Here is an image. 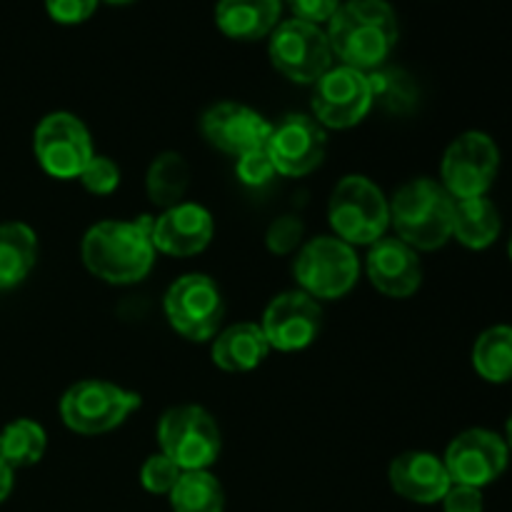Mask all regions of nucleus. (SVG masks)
Returning a JSON list of instances; mask_svg holds the SVG:
<instances>
[{
    "mask_svg": "<svg viewBox=\"0 0 512 512\" xmlns=\"http://www.w3.org/2000/svg\"><path fill=\"white\" fill-rule=\"evenodd\" d=\"M83 263L95 278L110 285L140 283L153 270V218L103 220L85 233Z\"/></svg>",
    "mask_w": 512,
    "mask_h": 512,
    "instance_id": "obj_1",
    "label": "nucleus"
},
{
    "mask_svg": "<svg viewBox=\"0 0 512 512\" xmlns=\"http://www.w3.org/2000/svg\"><path fill=\"white\" fill-rule=\"evenodd\" d=\"M325 35L340 63L365 73L388 60L398 43V18L385 0H348L330 18Z\"/></svg>",
    "mask_w": 512,
    "mask_h": 512,
    "instance_id": "obj_2",
    "label": "nucleus"
},
{
    "mask_svg": "<svg viewBox=\"0 0 512 512\" xmlns=\"http://www.w3.org/2000/svg\"><path fill=\"white\" fill-rule=\"evenodd\" d=\"M455 200L430 178H415L390 200V225L413 250H438L453 238Z\"/></svg>",
    "mask_w": 512,
    "mask_h": 512,
    "instance_id": "obj_3",
    "label": "nucleus"
},
{
    "mask_svg": "<svg viewBox=\"0 0 512 512\" xmlns=\"http://www.w3.org/2000/svg\"><path fill=\"white\" fill-rule=\"evenodd\" d=\"M328 220L348 245H373L390 228V200L365 175H345L330 195Z\"/></svg>",
    "mask_w": 512,
    "mask_h": 512,
    "instance_id": "obj_4",
    "label": "nucleus"
},
{
    "mask_svg": "<svg viewBox=\"0 0 512 512\" xmlns=\"http://www.w3.org/2000/svg\"><path fill=\"white\" fill-rule=\"evenodd\" d=\"M140 408V395L108 380H80L60 398V418L78 435H103L120 428L133 410Z\"/></svg>",
    "mask_w": 512,
    "mask_h": 512,
    "instance_id": "obj_5",
    "label": "nucleus"
},
{
    "mask_svg": "<svg viewBox=\"0 0 512 512\" xmlns=\"http://www.w3.org/2000/svg\"><path fill=\"white\" fill-rule=\"evenodd\" d=\"M360 260L353 245L333 235H320L305 243L295 258L300 290L313 300H338L358 283Z\"/></svg>",
    "mask_w": 512,
    "mask_h": 512,
    "instance_id": "obj_6",
    "label": "nucleus"
},
{
    "mask_svg": "<svg viewBox=\"0 0 512 512\" xmlns=\"http://www.w3.org/2000/svg\"><path fill=\"white\" fill-rule=\"evenodd\" d=\"M160 453L180 470H208L220 455V428L200 405L170 408L158 423Z\"/></svg>",
    "mask_w": 512,
    "mask_h": 512,
    "instance_id": "obj_7",
    "label": "nucleus"
},
{
    "mask_svg": "<svg viewBox=\"0 0 512 512\" xmlns=\"http://www.w3.org/2000/svg\"><path fill=\"white\" fill-rule=\"evenodd\" d=\"M163 310L175 333L195 343H205L218 335L225 303L213 278L203 273H188L170 285Z\"/></svg>",
    "mask_w": 512,
    "mask_h": 512,
    "instance_id": "obj_8",
    "label": "nucleus"
},
{
    "mask_svg": "<svg viewBox=\"0 0 512 512\" xmlns=\"http://www.w3.org/2000/svg\"><path fill=\"white\" fill-rule=\"evenodd\" d=\"M500 153L490 135L470 130L448 145L440 165L443 188L453 200L485 198L498 175Z\"/></svg>",
    "mask_w": 512,
    "mask_h": 512,
    "instance_id": "obj_9",
    "label": "nucleus"
},
{
    "mask_svg": "<svg viewBox=\"0 0 512 512\" xmlns=\"http://www.w3.org/2000/svg\"><path fill=\"white\" fill-rule=\"evenodd\" d=\"M35 160L40 168L58 180L80 178L85 165L93 158V140L83 120L73 113H50L38 123L33 133Z\"/></svg>",
    "mask_w": 512,
    "mask_h": 512,
    "instance_id": "obj_10",
    "label": "nucleus"
},
{
    "mask_svg": "<svg viewBox=\"0 0 512 512\" xmlns=\"http://www.w3.org/2000/svg\"><path fill=\"white\" fill-rule=\"evenodd\" d=\"M270 60L275 70L293 83H318L333 68V50L328 35L305 20H285L270 38Z\"/></svg>",
    "mask_w": 512,
    "mask_h": 512,
    "instance_id": "obj_11",
    "label": "nucleus"
},
{
    "mask_svg": "<svg viewBox=\"0 0 512 512\" xmlns=\"http://www.w3.org/2000/svg\"><path fill=\"white\" fill-rule=\"evenodd\" d=\"M373 103L375 83L363 70L338 65L315 83L313 113L323 128H353L370 113Z\"/></svg>",
    "mask_w": 512,
    "mask_h": 512,
    "instance_id": "obj_12",
    "label": "nucleus"
},
{
    "mask_svg": "<svg viewBox=\"0 0 512 512\" xmlns=\"http://www.w3.org/2000/svg\"><path fill=\"white\" fill-rule=\"evenodd\" d=\"M265 148L273 160L275 173L285 178H303L323 163L328 138H325V128L315 118L288 115L278 125H273Z\"/></svg>",
    "mask_w": 512,
    "mask_h": 512,
    "instance_id": "obj_13",
    "label": "nucleus"
},
{
    "mask_svg": "<svg viewBox=\"0 0 512 512\" xmlns=\"http://www.w3.org/2000/svg\"><path fill=\"white\" fill-rule=\"evenodd\" d=\"M443 463L455 485L485 488L508 468V445L490 430H465L448 445Z\"/></svg>",
    "mask_w": 512,
    "mask_h": 512,
    "instance_id": "obj_14",
    "label": "nucleus"
},
{
    "mask_svg": "<svg viewBox=\"0 0 512 512\" xmlns=\"http://www.w3.org/2000/svg\"><path fill=\"white\" fill-rule=\"evenodd\" d=\"M320 323H323V310L318 300L305 295L303 290H290L270 300L263 313V330L270 350L280 353H295L303 350L318 338Z\"/></svg>",
    "mask_w": 512,
    "mask_h": 512,
    "instance_id": "obj_15",
    "label": "nucleus"
},
{
    "mask_svg": "<svg viewBox=\"0 0 512 512\" xmlns=\"http://www.w3.org/2000/svg\"><path fill=\"white\" fill-rule=\"evenodd\" d=\"M200 130L213 148L240 158L250 150L263 148L268 143L273 125L248 105L225 100V103H215L205 110Z\"/></svg>",
    "mask_w": 512,
    "mask_h": 512,
    "instance_id": "obj_16",
    "label": "nucleus"
},
{
    "mask_svg": "<svg viewBox=\"0 0 512 512\" xmlns=\"http://www.w3.org/2000/svg\"><path fill=\"white\" fill-rule=\"evenodd\" d=\"M213 233V215L198 203H178L153 220L155 250L173 258L203 253L213 240Z\"/></svg>",
    "mask_w": 512,
    "mask_h": 512,
    "instance_id": "obj_17",
    "label": "nucleus"
},
{
    "mask_svg": "<svg viewBox=\"0 0 512 512\" xmlns=\"http://www.w3.org/2000/svg\"><path fill=\"white\" fill-rule=\"evenodd\" d=\"M365 270L375 290L388 298H410L423 283V265L418 250L400 238H380L370 245Z\"/></svg>",
    "mask_w": 512,
    "mask_h": 512,
    "instance_id": "obj_18",
    "label": "nucleus"
},
{
    "mask_svg": "<svg viewBox=\"0 0 512 512\" xmlns=\"http://www.w3.org/2000/svg\"><path fill=\"white\" fill-rule=\"evenodd\" d=\"M388 478L390 488L400 498L420 505L440 503L453 485L443 460L433 453H423V450H410V453L398 455L390 463Z\"/></svg>",
    "mask_w": 512,
    "mask_h": 512,
    "instance_id": "obj_19",
    "label": "nucleus"
},
{
    "mask_svg": "<svg viewBox=\"0 0 512 512\" xmlns=\"http://www.w3.org/2000/svg\"><path fill=\"white\" fill-rule=\"evenodd\" d=\"M270 353L263 330L255 323H235L220 330L213 343V363L225 373H250Z\"/></svg>",
    "mask_w": 512,
    "mask_h": 512,
    "instance_id": "obj_20",
    "label": "nucleus"
},
{
    "mask_svg": "<svg viewBox=\"0 0 512 512\" xmlns=\"http://www.w3.org/2000/svg\"><path fill=\"white\" fill-rule=\"evenodd\" d=\"M280 20V0H218L215 23L233 40H258L273 33Z\"/></svg>",
    "mask_w": 512,
    "mask_h": 512,
    "instance_id": "obj_21",
    "label": "nucleus"
},
{
    "mask_svg": "<svg viewBox=\"0 0 512 512\" xmlns=\"http://www.w3.org/2000/svg\"><path fill=\"white\" fill-rule=\"evenodd\" d=\"M38 260V238L25 223H0V290L23 283Z\"/></svg>",
    "mask_w": 512,
    "mask_h": 512,
    "instance_id": "obj_22",
    "label": "nucleus"
},
{
    "mask_svg": "<svg viewBox=\"0 0 512 512\" xmlns=\"http://www.w3.org/2000/svg\"><path fill=\"white\" fill-rule=\"evenodd\" d=\"M498 235L500 215L488 198L455 200L453 238H458L465 248L483 250L493 245Z\"/></svg>",
    "mask_w": 512,
    "mask_h": 512,
    "instance_id": "obj_23",
    "label": "nucleus"
},
{
    "mask_svg": "<svg viewBox=\"0 0 512 512\" xmlns=\"http://www.w3.org/2000/svg\"><path fill=\"white\" fill-rule=\"evenodd\" d=\"M173 512H223V485L208 470H185L168 493Z\"/></svg>",
    "mask_w": 512,
    "mask_h": 512,
    "instance_id": "obj_24",
    "label": "nucleus"
},
{
    "mask_svg": "<svg viewBox=\"0 0 512 512\" xmlns=\"http://www.w3.org/2000/svg\"><path fill=\"white\" fill-rule=\"evenodd\" d=\"M190 185V170L183 155L178 153H160L150 163L148 175H145V190L148 198L160 208H173L183 203Z\"/></svg>",
    "mask_w": 512,
    "mask_h": 512,
    "instance_id": "obj_25",
    "label": "nucleus"
},
{
    "mask_svg": "<svg viewBox=\"0 0 512 512\" xmlns=\"http://www.w3.org/2000/svg\"><path fill=\"white\" fill-rule=\"evenodd\" d=\"M48 448L43 425L30 418H18L0 430V458L13 470L38 463Z\"/></svg>",
    "mask_w": 512,
    "mask_h": 512,
    "instance_id": "obj_26",
    "label": "nucleus"
},
{
    "mask_svg": "<svg viewBox=\"0 0 512 512\" xmlns=\"http://www.w3.org/2000/svg\"><path fill=\"white\" fill-rule=\"evenodd\" d=\"M473 365L478 375L488 383H508L512 380V328L495 325L485 330L473 348Z\"/></svg>",
    "mask_w": 512,
    "mask_h": 512,
    "instance_id": "obj_27",
    "label": "nucleus"
},
{
    "mask_svg": "<svg viewBox=\"0 0 512 512\" xmlns=\"http://www.w3.org/2000/svg\"><path fill=\"white\" fill-rule=\"evenodd\" d=\"M180 473H183V470H180L168 455L158 453L150 455L143 463V468H140V483H143V488L148 490V493L168 495L170 490L175 488V483H178Z\"/></svg>",
    "mask_w": 512,
    "mask_h": 512,
    "instance_id": "obj_28",
    "label": "nucleus"
},
{
    "mask_svg": "<svg viewBox=\"0 0 512 512\" xmlns=\"http://www.w3.org/2000/svg\"><path fill=\"white\" fill-rule=\"evenodd\" d=\"M80 183L93 195H110L120 185V168L105 155H93L80 173Z\"/></svg>",
    "mask_w": 512,
    "mask_h": 512,
    "instance_id": "obj_29",
    "label": "nucleus"
},
{
    "mask_svg": "<svg viewBox=\"0 0 512 512\" xmlns=\"http://www.w3.org/2000/svg\"><path fill=\"white\" fill-rule=\"evenodd\" d=\"M235 173H238V178L243 180L245 185H250V188H260V185L270 183V180L278 175L265 145L263 148H255L250 150V153L240 155L238 163H235Z\"/></svg>",
    "mask_w": 512,
    "mask_h": 512,
    "instance_id": "obj_30",
    "label": "nucleus"
},
{
    "mask_svg": "<svg viewBox=\"0 0 512 512\" xmlns=\"http://www.w3.org/2000/svg\"><path fill=\"white\" fill-rule=\"evenodd\" d=\"M303 233H305L303 220L295 218V215H283V218L270 223L268 235H265V243H268V248L273 250V253L288 255L298 248L300 240H303Z\"/></svg>",
    "mask_w": 512,
    "mask_h": 512,
    "instance_id": "obj_31",
    "label": "nucleus"
},
{
    "mask_svg": "<svg viewBox=\"0 0 512 512\" xmlns=\"http://www.w3.org/2000/svg\"><path fill=\"white\" fill-rule=\"evenodd\" d=\"M98 8V0H45V10L60 25L85 23Z\"/></svg>",
    "mask_w": 512,
    "mask_h": 512,
    "instance_id": "obj_32",
    "label": "nucleus"
},
{
    "mask_svg": "<svg viewBox=\"0 0 512 512\" xmlns=\"http://www.w3.org/2000/svg\"><path fill=\"white\" fill-rule=\"evenodd\" d=\"M288 5L298 20L320 25L330 23V18L338 13L340 0H288Z\"/></svg>",
    "mask_w": 512,
    "mask_h": 512,
    "instance_id": "obj_33",
    "label": "nucleus"
},
{
    "mask_svg": "<svg viewBox=\"0 0 512 512\" xmlns=\"http://www.w3.org/2000/svg\"><path fill=\"white\" fill-rule=\"evenodd\" d=\"M445 512H483V493L480 488H470V485H450L445 498L440 500Z\"/></svg>",
    "mask_w": 512,
    "mask_h": 512,
    "instance_id": "obj_34",
    "label": "nucleus"
},
{
    "mask_svg": "<svg viewBox=\"0 0 512 512\" xmlns=\"http://www.w3.org/2000/svg\"><path fill=\"white\" fill-rule=\"evenodd\" d=\"M13 485H15V470L0 458V503L8 500V495L13 493Z\"/></svg>",
    "mask_w": 512,
    "mask_h": 512,
    "instance_id": "obj_35",
    "label": "nucleus"
},
{
    "mask_svg": "<svg viewBox=\"0 0 512 512\" xmlns=\"http://www.w3.org/2000/svg\"><path fill=\"white\" fill-rule=\"evenodd\" d=\"M508 443H510V448H512V415H510V420H508Z\"/></svg>",
    "mask_w": 512,
    "mask_h": 512,
    "instance_id": "obj_36",
    "label": "nucleus"
},
{
    "mask_svg": "<svg viewBox=\"0 0 512 512\" xmlns=\"http://www.w3.org/2000/svg\"><path fill=\"white\" fill-rule=\"evenodd\" d=\"M108 3H115V5H125V3H130V0H108Z\"/></svg>",
    "mask_w": 512,
    "mask_h": 512,
    "instance_id": "obj_37",
    "label": "nucleus"
},
{
    "mask_svg": "<svg viewBox=\"0 0 512 512\" xmlns=\"http://www.w3.org/2000/svg\"><path fill=\"white\" fill-rule=\"evenodd\" d=\"M510 258H512V238H510Z\"/></svg>",
    "mask_w": 512,
    "mask_h": 512,
    "instance_id": "obj_38",
    "label": "nucleus"
}]
</instances>
